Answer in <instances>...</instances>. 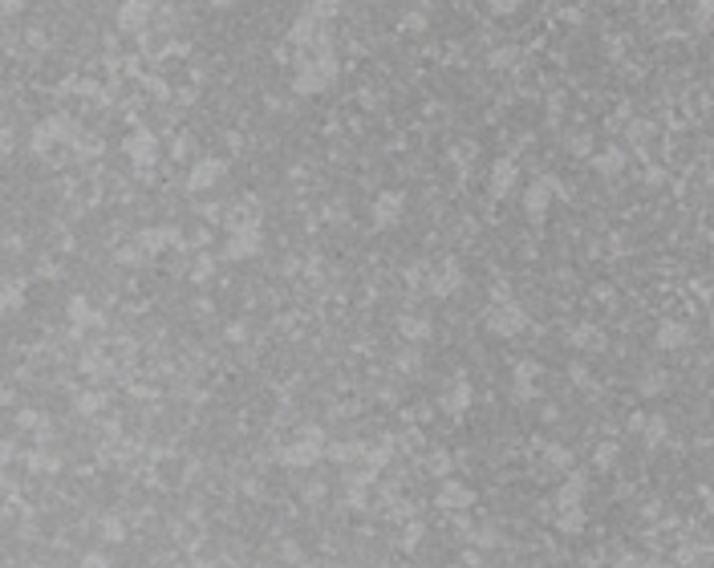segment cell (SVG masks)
Listing matches in <instances>:
<instances>
[{"mask_svg":"<svg viewBox=\"0 0 714 568\" xmlns=\"http://www.w3.org/2000/svg\"><path fill=\"white\" fill-rule=\"evenodd\" d=\"M86 568H106V560H97V556H90V560H86Z\"/></svg>","mask_w":714,"mask_h":568,"instance_id":"obj_5","label":"cell"},{"mask_svg":"<svg viewBox=\"0 0 714 568\" xmlns=\"http://www.w3.org/2000/svg\"><path fill=\"white\" fill-rule=\"evenodd\" d=\"M471 491H467V487H459V483H447V487H443V496H438V503H443V507H467V503H471Z\"/></svg>","mask_w":714,"mask_h":568,"instance_id":"obj_1","label":"cell"},{"mask_svg":"<svg viewBox=\"0 0 714 568\" xmlns=\"http://www.w3.org/2000/svg\"><path fill=\"white\" fill-rule=\"evenodd\" d=\"M580 528H585V516H580V512H564V516H560V532H569V536H576Z\"/></svg>","mask_w":714,"mask_h":568,"instance_id":"obj_2","label":"cell"},{"mask_svg":"<svg viewBox=\"0 0 714 568\" xmlns=\"http://www.w3.org/2000/svg\"><path fill=\"white\" fill-rule=\"evenodd\" d=\"M576 499H580V479H576V483H569V487H564V496H560V503L569 507V503H576Z\"/></svg>","mask_w":714,"mask_h":568,"instance_id":"obj_3","label":"cell"},{"mask_svg":"<svg viewBox=\"0 0 714 568\" xmlns=\"http://www.w3.org/2000/svg\"><path fill=\"white\" fill-rule=\"evenodd\" d=\"M678 341H682L678 325H666V333H662V345H678Z\"/></svg>","mask_w":714,"mask_h":568,"instance_id":"obj_4","label":"cell"}]
</instances>
